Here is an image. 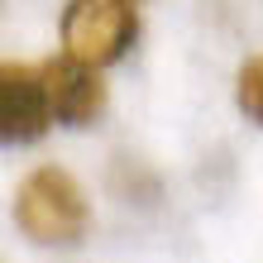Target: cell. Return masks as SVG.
Masks as SVG:
<instances>
[{
    "mask_svg": "<svg viewBox=\"0 0 263 263\" xmlns=\"http://www.w3.org/2000/svg\"><path fill=\"white\" fill-rule=\"evenodd\" d=\"M43 77V96H48V115L67 129H82V125H96L101 110H105V82H101V67H86L77 58H53V63L39 67Z\"/></svg>",
    "mask_w": 263,
    "mask_h": 263,
    "instance_id": "cell-3",
    "label": "cell"
},
{
    "mask_svg": "<svg viewBox=\"0 0 263 263\" xmlns=\"http://www.w3.org/2000/svg\"><path fill=\"white\" fill-rule=\"evenodd\" d=\"M134 5H139V0H134Z\"/></svg>",
    "mask_w": 263,
    "mask_h": 263,
    "instance_id": "cell-6",
    "label": "cell"
},
{
    "mask_svg": "<svg viewBox=\"0 0 263 263\" xmlns=\"http://www.w3.org/2000/svg\"><path fill=\"white\" fill-rule=\"evenodd\" d=\"M14 225L34 244L67 249V244H82L86 235L91 201L67 167H34L14 192Z\"/></svg>",
    "mask_w": 263,
    "mask_h": 263,
    "instance_id": "cell-1",
    "label": "cell"
},
{
    "mask_svg": "<svg viewBox=\"0 0 263 263\" xmlns=\"http://www.w3.org/2000/svg\"><path fill=\"white\" fill-rule=\"evenodd\" d=\"M235 105L244 110V120H254V125L263 129V53L239 67V77H235Z\"/></svg>",
    "mask_w": 263,
    "mask_h": 263,
    "instance_id": "cell-5",
    "label": "cell"
},
{
    "mask_svg": "<svg viewBox=\"0 0 263 263\" xmlns=\"http://www.w3.org/2000/svg\"><path fill=\"white\" fill-rule=\"evenodd\" d=\"M43 77L29 63H0V144H39L48 134Z\"/></svg>",
    "mask_w": 263,
    "mask_h": 263,
    "instance_id": "cell-4",
    "label": "cell"
},
{
    "mask_svg": "<svg viewBox=\"0 0 263 263\" xmlns=\"http://www.w3.org/2000/svg\"><path fill=\"white\" fill-rule=\"evenodd\" d=\"M139 39L134 0H67L63 5V48L86 67L120 63Z\"/></svg>",
    "mask_w": 263,
    "mask_h": 263,
    "instance_id": "cell-2",
    "label": "cell"
}]
</instances>
